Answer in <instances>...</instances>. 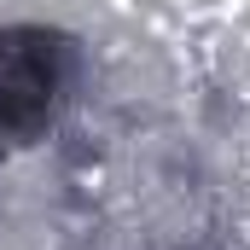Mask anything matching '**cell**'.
<instances>
[{
  "label": "cell",
  "mask_w": 250,
  "mask_h": 250,
  "mask_svg": "<svg viewBox=\"0 0 250 250\" xmlns=\"http://www.w3.org/2000/svg\"><path fill=\"white\" fill-rule=\"evenodd\" d=\"M70 53L59 35L41 29H0V157L29 146L53 123L64 99Z\"/></svg>",
  "instance_id": "6da1fadb"
}]
</instances>
